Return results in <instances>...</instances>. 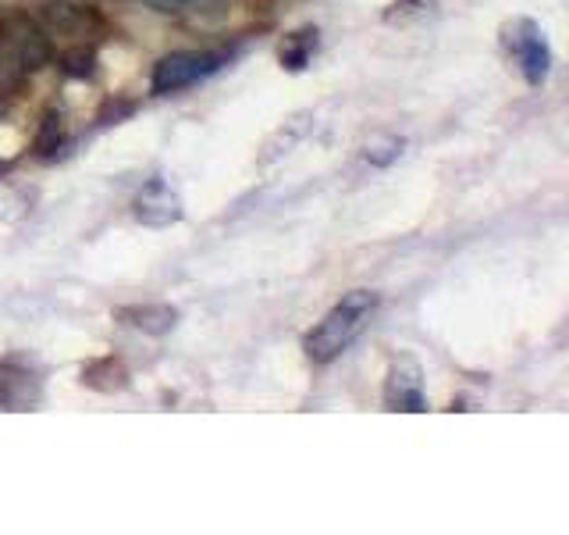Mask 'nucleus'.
<instances>
[{"label":"nucleus","instance_id":"nucleus-12","mask_svg":"<svg viewBox=\"0 0 569 535\" xmlns=\"http://www.w3.org/2000/svg\"><path fill=\"white\" fill-rule=\"evenodd\" d=\"M25 75H29V72L22 69L18 54L8 47L4 36H0V94H15V89L25 83Z\"/></svg>","mask_w":569,"mask_h":535},{"label":"nucleus","instance_id":"nucleus-8","mask_svg":"<svg viewBox=\"0 0 569 535\" xmlns=\"http://www.w3.org/2000/svg\"><path fill=\"white\" fill-rule=\"evenodd\" d=\"M118 322L136 333L164 336L178 325V311L172 303H128V308H118Z\"/></svg>","mask_w":569,"mask_h":535},{"label":"nucleus","instance_id":"nucleus-4","mask_svg":"<svg viewBox=\"0 0 569 535\" xmlns=\"http://www.w3.org/2000/svg\"><path fill=\"white\" fill-rule=\"evenodd\" d=\"M0 36H4L8 47L18 54L25 72L43 69L47 61H50V40H47V33L33 18H25V15L4 18V22H0Z\"/></svg>","mask_w":569,"mask_h":535},{"label":"nucleus","instance_id":"nucleus-6","mask_svg":"<svg viewBox=\"0 0 569 535\" xmlns=\"http://www.w3.org/2000/svg\"><path fill=\"white\" fill-rule=\"evenodd\" d=\"M384 403H388V411H409V414L427 411L423 378H420V368L413 361L392 364V372H388V382H384Z\"/></svg>","mask_w":569,"mask_h":535},{"label":"nucleus","instance_id":"nucleus-11","mask_svg":"<svg viewBox=\"0 0 569 535\" xmlns=\"http://www.w3.org/2000/svg\"><path fill=\"white\" fill-rule=\"evenodd\" d=\"M83 382L89 389H100V393H114V389H125L128 386V372L114 361V357H103V361L86 364Z\"/></svg>","mask_w":569,"mask_h":535},{"label":"nucleus","instance_id":"nucleus-2","mask_svg":"<svg viewBox=\"0 0 569 535\" xmlns=\"http://www.w3.org/2000/svg\"><path fill=\"white\" fill-rule=\"evenodd\" d=\"M225 65V54H214V50H182V54H167L157 61L153 69V94H178L192 83L206 79L217 69Z\"/></svg>","mask_w":569,"mask_h":535},{"label":"nucleus","instance_id":"nucleus-15","mask_svg":"<svg viewBox=\"0 0 569 535\" xmlns=\"http://www.w3.org/2000/svg\"><path fill=\"white\" fill-rule=\"evenodd\" d=\"M58 144H61V119H58V114H47L40 144H36V147H40V154H50V150H54Z\"/></svg>","mask_w":569,"mask_h":535},{"label":"nucleus","instance_id":"nucleus-10","mask_svg":"<svg viewBox=\"0 0 569 535\" xmlns=\"http://www.w3.org/2000/svg\"><path fill=\"white\" fill-rule=\"evenodd\" d=\"M43 22L50 25L54 33H68V36H83L89 25H100V18L93 15L89 8L79 4H47L43 8Z\"/></svg>","mask_w":569,"mask_h":535},{"label":"nucleus","instance_id":"nucleus-5","mask_svg":"<svg viewBox=\"0 0 569 535\" xmlns=\"http://www.w3.org/2000/svg\"><path fill=\"white\" fill-rule=\"evenodd\" d=\"M182 200H178V194L172 186L164 183V178H153V183H147L139 189L136 197V219L142 225L150 228H164V225H175L178 219H182Z\"/></svg>","mask_w":569,"mask_h":535},{"label":"nucleus","instance_id":"nucleus-14","mask_svg":"<svg viewBox=\"0 0 569 535\" xmlns=\"http://www.w3.org/2000/svg\"><path fill=\"white\" fill-rule=\"evenodd\" d=\"M93 65H97L93 50H72V54H64L61 69L68 75H79V79H86V75H93Z\"/></svg>","mask_w":569,"mask_h":535},{"label":"nucleus","instance_id":"nucleus-13","mask_svg":"<svg viewBox=\"0 0 569 535\" xmlns=\"http://www.w3.org/2000/svg\"><path fill=\"white\" fill-rule=\"evenodd\" d=\"M314 47H317V29H303V33H295L289 47H281V61L289 65L292 72L295 69H303L306 65V58L314 54Z\"/></svg>","mask_w":569,"mask_h":535},{"label":"nucleus","instance_id":"nucleus-1","mask_svg":"<svg viewBox=\"0 0 569 535\" xmlns=\"http://www.w3.org/2000/svg\"><path fill=\"white\" fill-rule=\"evenodd\" d=\"M378 311V293L356 289L342 297L334 308L320 318L317 328H309L303 339V350L314 364H331L334 357H342L356 343V336L364 333L370 314Z\"/></svg>","mask_w":569,"mask_h":535},{"label":"nucleus","instance_id":"nucleus-7","mask_svg":"<svg viewBox=\"0 0 569 535\" xmlns=\"http://www.w3.org/2000/svg\"><path fill=\"white\" fill-rule=\"evenodd\" d=\"M36 400H40V378L18 361H0V407L25 411Z\"/></svg>","mask_w":569,"mask_h":535},{"label":"nucleus","instance_id":"nucleus-9","mask_svg":"<svg viewBox=\"0 0 569 535\" xmlns=\"http://www.w3.org/2000/svg\"><path fill=\"white\" fill-rule=\"evenodd\" d=\"M142 4L161 11V15L200 18V22H217L228 15V0H142Z\"/></svg>","mask_w":569,"mask_h":535},{"label":"nucleus","instance_id":"nucleus-3","mask_svg":"<svg viewBox=\"0 0 569 535\" xmlns=\"http://www.w3.org/2000/svg\"><path fill=\"white\" fill-rule=\"evenodd\" d=\"M506 43H509V50L516 54V61H520V69H523L530 86H541V83L548 79L552 50L545 43V33H541L534 22L520 18V22L506 25Z\"/></svg>","mask_w":569,"mask_h":535}]
</instances>
